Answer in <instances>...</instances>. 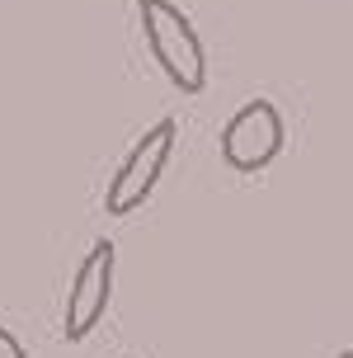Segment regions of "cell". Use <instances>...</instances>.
I'll return each instance as SVG.
<instances>
[{
    "mask_svg": "<svg viewBox=\"0 0 353 358\" xmlns=\"http://www.w3.org/2000/svg\"><path fill=\"white\" fill-rule=\"evenodd\" d=\"M137 15H141L146 52L160 66V76L179 94H203L208 90V48H203L198 29L189 24V15L175 0H137Z\"/></svg>",
    "mask_w": 353,
    "mask_h": 358,
    "instance_id": "1",
    "label": "cell"
},
{
    "mask_svg": "<svg viewBox=\"0 0 353 358\" xmlns=\"http://www.w3.org/2000/svg\"><path fill=\"white\" fill-rule=\"evenodd\" d=\"M175 137H179L175 118H160V123H151L137 137V146L127 151L123 165L113 170V179H108V194H104L108 217L137 213L141 203L156 194L160 175H165V165H170V156H175Z\"/></svg>",
    "mask_w": 353,
    "mask_h": 358,
    "instance_id": "2",
    "label": "cell"
},
{
    "mask_svg": "<svg viewBox=\"0 0 353 358\" xmlns=\"http://www.w3.org/2000/svg\"><path fill=\"white\" fill-rule=\"evenodd\" d=\"M287 146V123L273 99H250L226 118L222 127V161L236 175H259L278 161V151Z\"/></svg>",
    "mask_w": 353,
    "mask_h": 358,
    "instance_id": "3",
    "label": "cell"
},
{
    "mask_svg": "<svg viewBox=\"0 0 353 358\" xmlns=\"http://www.w3.org/2000/svg\"><path fill=\"white\" fill-rule=\"evenodd\" d=\"M113 264H118L113 241H94L85 250L75 278H71V292H66V316H62V340L66 344L89 340V330L104 321L108 297H113Z\"/></svg>",
    "mask_w": 353,
    "mask_h": 358,
    "instance_id": "4",
    "label": "cell"
},
{
    "mask_svg": "<svg viewBox=\"0 0 353 358\" xmlns=\"http://www.w3.org/2000/svg\"><path fill=\"white\" fill-rule=\"evenodd\" d=\"M0 358H29L24 344L15 340V330H5V325H0Z\"/></svg>",
    "mask_w": 353,
    "mask_h": 358,
    "instance_id": "5",
    "label": "cell"
},
{
    "mask_svg": "<svg viewBox=\"0 0 353 358\" xmlns=\"http://www.w3.org/2000/svg\"><path fill=\"white\" fill-rule=\"evenodd\" d=\"M339 358H353V349H344V354H339Z\"/></svg>",
    "mask_w": 353,
    "mask_h": 358,
    "instance_id": "6",
    "label": "cell"
}]
</instances>
